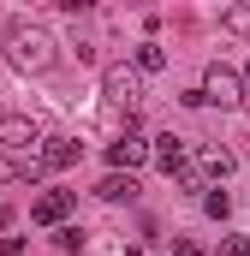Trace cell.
I'll return each instance as SVG.
<instances>
[{"label":"cell","instance_id":"6da1fadb","mask_svg":"<svg viewBox=\"0 0 250 256\" xmlns=\"http://www.w3.org/2000/svg\"><path fill=\"white\" fill-rule=\"evenodd\" d=\"M6 60L18 66V72H48V66L60 60V42H54L48 24H12L6 30Z\"/></svg>","mask_w":250,"mask_h":256},{"label":"cell","instance_id":"7a4b0ae2","mask_svg":"<svg viewBox=\"0 0 250 256\" xmlns=\"http://www.w3.org/2000/svg\"><path fill=\"white\" fill-rule=\"evenodd\" d=\"M102 96H108V108H125V120H131L137 102H143V78H137L131 66H108V72H102Z\"/></svg>","mask_w":250,"mask_h":256},{"label":"cell","instance_id":"3957f363","mask_svg":"<svg viewBox=\"0 0 250 256\" xmlns=\"http://www.w3.org/2000/svg\"><path fill=\"white\" fill-rule=\"evenodd\" d=\"M202 102H214V108H238V102H244V78H238V72H232V66H208V72H202Z\"/></svg>","mask_w":250,"mask_h":256},{"label":"cell","instance_id":"277c9868","mask_svg":"<svg viewBox=\"0 0 250 256\" xmlns=\"http://www.w3.org/2000/svg\"><path fill=\"white\" fill-rule=\"evenodd\" d=\"M42 143V126L30 114H0V155H30Z\"/></svg>","mask_w":250,"mask_h":256},{"label":"cell","instance_id":"5b68a950","mask_svg":"<svg viewBox=\"0 0 250 256\" xmlns=\"http://www.w3.org/2000/svg\"><path fill=\"white\" fill-rule=\"evenodd\" d=\"M149 155H155V167H161L167 179L190 167V149H185V137H173V131H161V137H149Z\"/></svg>","mask_w":250,"mask_h":256},{"label":"cell","instance_id":"8992f818","mask_svg":"<svg viewBox=\"0 0 250 256\" xmlns=\"http://www.w3.org/2000/svg\"><path fill=\"white\" fill-rule=\"evenodd\" d=\"M36 161H42L48 173L78 167V161H84V143H78V137H42V143H36Z\"/></svg>","mask_w":250,"mask_h":256},{"label":"cell","instance_id":"52a82bcc","mask_svg":"<svg viewBox=\"0 0 250 256\" xmlns=\"http://www.w3.org/2000/svg\"><path fill=\"white\" fill-rule=\"evenodd\" d=\"M143 161H149V143H143L137 131H125V137L108 143V167H114V173H137Z\"/></svg>","mask_w":250,"mask_h":256},{"label":"cell","instance_id":"ba28073f","mask_svg":"<svg viewBox=\"0 0 250 256\" xmlns=\"http://www.w3.org/2000/svg\"><path fill=\"white\" fill-rule=\"evenodd\" d=\"M66 214H72V191H42L30 202V220H42V226H66Z\"/></svg>","mask_w":250,"mask_h":256},{"label":"cell","instance_id":"9c48e42d","mask_svg":"<svg viewBox=\"0 0 250 256\" xmlns=\"http://www.w3.org/2000/svg\"><path fill=\"white\" fill-rule=\"evenodd\" d=\"M96 196H102V202H131V196H137V179H131V173H108V179L96 185Z\"/></svg>","mask_w":250,"mask_h":256},{"label":"cell","instance_id":"30bf717a","mask_svg":"<svg viewBox=\"0 0 250 256\" xmlns=\"http://www.w3.org/2000/svg\"><path fill=\"white\" fill-rule=\"evenodd\" d=\"M196 173H202V179H226V173H232V149H202Z\"/></svg>","mask_w":250,"mask_h":256},{"label":"cell","instance_id":"8fae6325","mask_svg":"<svg viewBox=\"0 0 250 256\" xmlns=\"http://www.w3.org/2000/svg\"><path fill=\"white\" fill-rule=\"evenodd\" d=\"M161 66H167V48H161V42H137V60H131L137 78H143V72H161Z\"/></svg>","mask_w":250,"mask_h":256},{"label":"cell","instance_id":"7c38bea8","mask_svg":"<svg viewBox=\"0 0 250 256\" xmlns=\"http://www.w3.org/2000/svg\"><path fill=\"white\" fill-rule=\"evenodd\" d=\"M220 30H226V36H250V0H244V6H226V12H220Z\"/></svg>","mask_w":250,"mask_h":256},{"label":"cell","instance_id":"4fadbf2b","mask_svg":"<svg viewBox=\"0 0 250 256\" xmlns=\"http://www.w3.org/2000/svg\"><path fill=\"white\" fill-rule=\"evenodd\" d=\"M54 244H60L66 256H78L84 244H90V232H84V226H54Z\"/></svg>","mask_w":250,"mask_h":256},{"label":"cell","instance_id":"5bb4252c","mask_svg":"<svg viewBox=\"0 0 250 256\" xmlns=\"http://www.w3.org/2000/svg\"><path fill=\"white\" fill-rule=\"evenodd\" d=\"M12 179H24V155H0V185H12Z\"/></svg>","mask_w":250,"mask_h":256},{"label":"cell","instance_id":"9a60e30c","mask_svg":"<svg viewBox=\"0 0 250 256\" xmlns=\"http://www.w3.org/2000/svg\"><path fill=\"white\" fill-rule=\"evenodd\" d=\"M202 208H208L214 220H226V208H232V202H226V191H208V196H202Z\"/></svg>","mask_w":250,"mask_h":256},{"label":"cell","instance_id":"2e32d148","mask_svg":"<svg viewBox=\"0 0 250 256\" xmlns=\"http://www.w3.org/2000/svg\"><path fill=\"white\" fill-rule=\"evenodd\" d=\"M214 256H250V238L232 232V238H220V250H214Z\"/></svg>","mask_w":250,"mask_h":256},{"label":"cell","instance_id":"e0dca14e","mask_svg":"<svg viewBox=\"0 0 250 256\" xmlns=\"http://www.w3.org/2000/svg\"><path fill=\"white\" fill-rule=\"evenodd\" d=\"M24 250V238H18V232H6V238H0V256H18Z\"/></svg>","mask_w":250,"mask_h":256},{"label":"cell","instance_id":"ac0fdd59","mask_svg":"<svg viewBox=\"0 0 250 256\" xmlns=\"http://www.w3.org/2000/svg\"><path fill=\"white\" fill-rule=\"evenodd\" d=\"M173 256H202V250H196L190 238H179V244H173Z\"/></svg>","mask_w":250,"mask_h":256},{"label":"cell","instance_id":"d6986e66","mask_svg":"<svg viewBox=\"0 0 250 256\" xmlns=\"http://www.w3.org/2000/svg\"><path fill=\"white\" fill-rule=\"evenodd\" d=\"M238 78H244V84H250V66H244V72H238Z\"/></svg>","mask_w":250,"mask_h":256}]
</instances>
